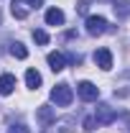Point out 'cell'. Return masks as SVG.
<instances>
[{"label": "cell", "mask_w": 130, "mask_h": 133, "mask_svg": "<svg viewBox=\"0 0 130 133\" xmlns=\"http://www.w3.org/2000/svg\"><path fill=\"white\" fill-rule=\"evenodd\" d=\"M51 100H54L56 105L66 108V105H71V100H74V92H71V87H69V84H56V87L51 90Z\"/></svg>", "instance_id": "1"}, {"label": "cell", "mask_w": 130, "mask_h": 133, "mask_svg": "<svg viewBox=\"0 0 130 133\" xmlns=\"http://www.w3.org/2000/svg\"><path fill=\"white\" fill-rule=\"evenodd\" d=\"M74 125H77V120L69 115V118H61V120H54L41 133H74Z\"/></svg>", "instance_id": "3"}, {"label": "cell", "mask_w": 130, "mask_h": 133, "mask_svg": "<svg viewBox=\"0 0 130 133\" xmlns=\"http://www.w3.org/2000/svg\"><path fill=\"white\" fill-rule=\"evenodd\" d=\"M112 8H115V13H117V16H120V18L130 16V3H115Z\"/></svg>", "instance_id": "15"}, {"label": "cell", "mask_w": 130, "mask_h": 133, "mask_svg": "<svg viewBox=\"0 0 130 133\" xmlns=\"http://www.w3.org/2000/svg\"><path fill=\"white\" fill-rule=\"evenodd\" d=\"M10 13H13V18H18V21L28 18V13H31L28 0H13V3H10Z\"/></svg>", "instance_id": "8"}, {"label": "cell", "mask_w": 130, "mask_h": 133, "mask_svg": "<svg viewBox=\"0 0 130 133\" xmlns=\"http://www.w3.org/2000/svg\"><path fill=\"white\" fill-rule=\"evenodd\" d=\"M77 92H79V97L87 100V102H95V100L99 97V87H97V84H92V82H87V79L77 84Z\"/></svg>", "instance_id": "4"}, {"label": "cell", "mask_w": 130, "mask_h": 133, "mask_svg": "<svg viewBox=\"0 0 130 133\" xmlns=\"http://www.w3.org/2000/svg\"><path fill=\"white\" fill-rule=\"evenodd\" d=\"M16 90V77L13 74H0V95H10Z\"/></svg>", "instance_id": "11"}, {"label": "cell", "mask_w": 130, "mask_h": 133, "mask_svg": "<svg viewBox=\"0 0 130 133\" xmlns=\"http://www.w3.org/2000/svg\"><path fill=\"white\" fill-rule=\"evenodd\" d=\"M8 133H31V131H28L23 123H16V125H10V128H8Z\"/></svg>", "instance_id": "18"}, {"label": "cell", "mask_w": 130, "mask_h": 133, "mask_svg": "<svg viewBox=\"0 0 130 133\" xmlns=\"http://www.w3.org/2000/svg\"><path fill=\"white\" fill-rule=\"evenodd\" d=\"M33 41H36V44H49V33L38 28V31H33Z\"/></svg>", "instance_id": "16"}, {"label": "cell", "mask_w": 130, "mask_h": 133, "mask_svg": "<svg viewBox=\"0 0 130 133\" xmlns=\"http://www.w3.org/2000/svg\"><path fill=\"white\" fill-rule=\"evenodd\" d=\"M46 62H49V66L54 69V72H61L66 66V56L61 54V51H51L49 56H46Z\"/></svg>", "instance_id": "10"}, {"label": "cell", "mask_w": 130, "mask_h": 133, "mask_svg": "<svg viewBox=\"0 0 130 133\" xmlns=\"http://www.w3.org/2000/svg\"><path fill=\"white\" fill-rule=\"evenodd\" d=\"M130 95V69L120 74V79L115 82V97H128Z\"/></svg>", "instance_id": "5"}, {"label": "cell", "mask_w": 130, "mask_h": 133, "mask_svg": "<svg viewBox=\"0 0 130 133\" xmlns=\"http://www.w3.org/2000/svg\"><path fill=\"white\" fill-rule=\"evenodd\" d=\"M46 23H49V26H61V23H64V10H59V8L46 10Z\"/></svg>", "instance_id": "12"}, {"label": "cell", "mask_w": 130, "mask_h": 133, "mask_svg": "<svg viewBox=\"0 0 130 133\" xmlns=\"http://www.w3.org/2000/svg\"><path fill=\"white\" fill-rule=\"evenodd\" d=\"M87 8H89V3H87V0H79V3H77V13H82V16L87 13Z\"/></svg>", "instance_id": "19"}, {"label": "cell", "mask_w": 130, "mask_h": 133, "mask_svg": "<svg viewBox=\"0 0 130 133\" xmlns=\"http://www.w3.org/2000/svg\"><path fill=\"white\" fill-rule=\"evenodd\" d=\"M95 64H97L99 69H105V72H107V69H112V51L105 49V46L97 49V51H95Z\"/></svg>", "instance_id": "6"}, {"label": "cell", "mask_w": 130, "mask_h": 133, "mask_svg": "<svg viewBox=\"0 0 130 133\" xmlns=\"http://www.w3.org/2000/svg\"><path fill=\"white\" fill-rule=\"evenodd\" d=\"M95 120H97V125H110V123L115 120V110L110 108V105H97Z\"/></svg>", "instance_id": "7"}, {"label": "cell", "mask_w": 130, "mask_h": 133, "mask_svg": "<svg viewBox=\"0 0 130 133\" xmlns=\"http://www.w3.org/2000/svg\"><path fill=\"white\" fill-rule=\"evenodd\" d=\"M10 54H13L16 59H26V56H28V49H26L20 41H13V44H10Z\"/></svg>", "instance_id": "14"}, {"label": "cell", "mask_w": 130, "mask_h": 133, "mask_svg": "<svg viewBox=\"0 0 130 133\" xmlns=\"http://www.w3.org/2000/svg\"><path fill=\"white\" fill-rule=\"evenodd\" d=\"M36 120L46 128V125H51L54 120H56V113H54V108H49V105H41L38 110H36Z\"/></svg>", "instance_id": "9"}, {"label": "cell", "mask_w": 130, "mask_h": 133, "mask_svg": "<svg viewBox=\"0 0 130 133\" xmlns=\"http://www.w3.org/2000/svg\"><path fill=\"white\" fill-rule=\"evenodd\" d=\"M95 128H97V120H95V115L84 118V131H87V133H92Z\"/></svg>", "instance_id": "17"}, {"label": "cell", "mask_w": 130, "mask_h": 133, "mask_svg": "<svg viewBox=\"0 0 130 133\" xmlns=\"http://www.w3.org/2000/svg\"><path fill=\"white\" fill-rule=\"evenodd\" d=\"M107 31H112V28H110V23L102 16H89L87 18V33L89 36H102V33H107Z\"/></svg>", "instance_id": "2"}, {"label": "cell", "mask_w": 130, "mask_h": 133, "mask_svg": "<svg viewBox=\"0 0 130 133\" xmlns=\"http://www.w3.org/2000/svg\"><path fill=\"white\" fill-rule=\"evenodd\" d=\"M26 84H28L31 90H38V87H41V74H38L36 69H28V72H26Z\"/></svg>", "instance_id": "13"}, {"label": "cell", "mask_w": 130, "mask_h": 133, "mask_svg": "<svg viewBox=\"0 0 130 133\" xmlns=\"http://www.w3.org/2000/svg\"><path fill=\"white\" fill-rule=\"evenodd\" d=\"M28 5H31V8H41V5H44V0H28Z\"/></svg>", "instance_id": "20"}]
</instances>
